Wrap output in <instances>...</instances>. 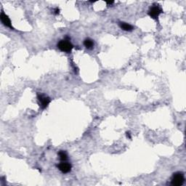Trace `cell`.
<instances>
[{
    "label": "cell",
    "instance_id": "obj_1",
    "mask_svg": "<svg viewBox=\"0 0 186 186\" xmlns=\"http://www.w3.org/2000/svg\"><path fill=\"white\" fill-rule=\"evenodd\" d=\"M58 47L60 50L62 52H70L72 49L74 48L72 44L70 42V39H63V40H60L58 43Z\"/></svg>",
    "mask_w": 186,
    "mask_h": 186
},
{
    "label": "cell",
    "instance_id": "obj_2",
    "mask_svg": "<svg viewBox=\"0 0 186 186\" xmlns=\"http://www.w3.org/2000/svg\"><path fill=\"white\" fill-rule=\"evenodd\" d=\"M185 176L183 172L177 171L173 174L171 184L173 186H180L184 183Z\"/></svg>",
    "mask_w": 186,
    "mask_h": 186
},
{
    "label": "cell",
    "instance_id": "obj_3",
    "mask_svg": "<svg viewBox=\"0 0 186 186\" xmlns=\"http://www.w3.org/2000/svg\"><path fill=\"white\" fill-rule=\"evenodd\" d=\"M163 12L162 10L161 9V7H159L158 6L155 5L153 6L152 7H151V9L148 11V15H150V17H151L153 19H157L158 17L159 16L160 14Z\"/></svg>",
    "mask_w": 186,
    "mask_h": 186
},
{
    "label": "cell",
    "instance_id": "obj_4",
    "mask_svg": "<svg viewBox=\"0 0 186 186\" xmlns=\"http://www.w3.org/2000/svg\"><path fill=\"white\" fill-rule=\"evenodd\" d=\"M37 98L39 101L40 102V105L42 108H46L51 102V99L44 94H37Z\"/></svg>",
    "mask_w": 186,
    "mask_h": 186
},
{
    "label": "cell",
    "instance_id": "obj_5",
    "mask_svg": "<svg viewBox=\"0 0 186 186\" xmlns=\"http://www.w3.org/2000/svg\"><path fill=\"white\" fill-rule=\"evenodd\" d=\"M58 168L59 169L60 171H62V173H68L71 171V169H72V166H71V164L68 162H61L58 164Z\"/></svg>",
    "mask_w": 186,
    "mask_h": 186
},
{
    "label": "cell",
    "instance_id": "obj_6",
    "mask_svg": "<svg viewBox=\"0 0 186 186\" xmlns=\"http://www.w3.org/2000/svg\"><path fill=\"white\" fill-rule=\"evenodd\" d=\"M0 19H1V23L4 24V26H7V27L10 28H12V26L11 20L9 18L8 16L4 12H1V15H0Z\"/></svg>",
    "mask_w": 186,
    "mask_h": 186
},
{
    "label": "cell",
    "instance_id": "obj_7",
    "mask_svg": "<svg viewBox=\"0 0 186 186\" xmlns=\"http://www.w3.org/2000/svg\"><path fill=\"white\" fill-rule=\"evenodd\" d=\"M119 26L121 29H123L124 31H131L134 29L133 26L132 25L129 24V23H124V22H121L119 23Z\"/></svg>",
    "mask_w": 186,
    "mask_h": 186
},
{
    "label": "cell",
    "instance_id": "obj_8",
    "mask_svg": "<svg viewBox=\"0 0 186 186\" xmlns=\"http://www.w3.org/2000/svg\"><path fill=\"white\" fill-rule=\"evenodd\" d=\"M84 45L85 46V47H87V49H92V48L94 46V42L93 40H92L91 39H86L84 42Z\"/></svg>",
    "mask_w": 186,
    "mask_h": 186
},
{
    "label": "cell",
    "instance_id": "obj_9",
    "mask_svg": "<svg viewBox=\"0 0 186 186\" xmlns=\"http://www.w3.org/2000/svg\"><path fill=\"white\" fill-rule=\"evenodd\" d=\"M58 155H59V158L61 161H65L68 159V155H67V153L63 151H60L58 153Z\"/></svg>",
    "mask_w": 186,
    "mask_h": 186
},
{
    "label": "cell",
    "instance_id": "obj_10",
    "mask_svg": "<svg viewBox=\"0 0 186 186\" xmlns=\"http://www.w3.org/2000/svg\"><path fill=\"white\" fill-rule=\"evenodd\" d=\"M54 13H55V15H58L60 13V9L58 8V7H57V8H55V10H54Z\"/></svg>",
    "mask_w": 186,
    "mask_h": 186
},
{
    "label": "cell",
    "instance_id": "obj_11",
    "mask_svg": "<svg viewBox=\"0 0 186 186\" xmlns=\"http://www.w3.org/2000/svg\"><path fill=\"white\" fill-rule=\"evenodd\" d=\"M126 137L127 138H129V139H131V134L129 132H126Z\"/></svg>",
    "mask_w": 186,
    "mask_h": 186
},
{
    "label": "cell",
    "instance_id": "obj_12",
    "mask_svg": "<svg viewBox=\"0 0 186 186\" xmlns=\"http://www.w3.org/2000/svg\"><path fill=\"white\" fill-rule=\"evenodd\" d=\"M113 3H114V1H106V4H110V5H111V4H113Z\"/></svg>",
    "mask_w": 186,
    "mask_h": 186
}]
</instances>
